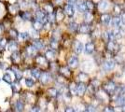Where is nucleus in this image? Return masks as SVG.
Returning <instances> with one entry per match:
<instances>
[{
	"label": "nucleus",
	"instance_id": "6",
	"mask_svg": "<svg viewBox=\"0 0 125 112\" xmlns=\"http://www.w3.org/2000/svg\"><path fill=\"white\" fill-rule=\"evenodd\" d=\"M78 32L80 33V34H89V33L91 32V27H90V25L87 22L82 23L78 27Z\"/></svg>",
	"mask_w": 125,
	"mask_h": 112
},
{
	"label": "nucleus",
	"instance_id": "26",
	"mask_svg": "<svg viewBox=\"0 0 125 112\" xmlns=\"http://www.w3.org/2000/svg\"><path fill=\"white\" fill-rule=\"evenodd\" d=\"M20 9H21V7L19 5V3H14V4L10 6V12H17V11H19Z\"/></svg>",
	"mask_w": 125,
	"mask_h": 112
},
{
	"label": "nucleus",
	"instance_id": "45",
	"mask_svg": "<svg viewBox=\"0 0 125 112\" xmlns=\"http://www.w3.org/2000/svg\"><path fill=\"white\" fill-rule=\"evenodd\" d=\"M11 87H12V90H13L14 92H19V89H20V88H19V84H18V83H13Z\"/></svg>",
	"mask_w": 125,
	"mask_h": 112
},
{
	"label": "nucleus",
	"instance_id": "20",
	"mask_svg": "<svg viewBox=\"0 0 125 112\" xmlns=\"http://www.w3.org/2000/svg\"><path fill=\"white\" fill-rule=\"evenodd\" d=\"M7 45H8V50L9 51H16V49L18 48V43L16 42V41H10L9 43H7Z\"/></svg>",
	"mask_w": 125,
	"mask_h": 112
},
{
	"label": "nucleus",
	"instance_id": "15",
	"mask_svg": "<svg viewBox=\"0 0 125 112\" xmlns=\"http://www.w3.org/2000/svg\"><path fill=\"white\" fill-rule=\"evenodd\" d=\"M60 73H61L63 77L68 78V77L71 75V71H70V69L68 68L67 66H62V67L60 68Z\"/></svg>",
	"mask_w": 125,
	"mask_h": 112
},
{
	"label": "nucleus",
	"instance_id": "24",
	"mask_svg": "<svg viewBox=\"0 0 125 112\" xmlns=\"http://www.w3.org/2000/svg\"><path fill=\"white\" fill-rule=\"evenodd\" d=\"M33 46H35V48L37 49V50H41V49L44 48V44L39 39H36L34 41V43H33Z\"/></svg>",
	"mask_w": 125,
	"mask_h": 112
},
{
	"label": "nucleus",
	"instance_id": "44",
	"mask_svg": "<svg viewBox=\"0 0 125 112\" xmlns=\"http://www.w3.org/2000/svg\"><path fill=\"white\" fill-rule=\"evenodd\" d=\"M10 36L11 37H13V38H16V37H18L19 34H18L17 30H15V29H10Z\"/></svg>",
	"mask_w": 125,
	"mask_h": 112
},
{
	"label": "nucleus",
	"instance_id": "46",
	"mask_svg": "<svg viewBox=\"0 0 125 112\" xmlns=\"http://www.w3.org/2000/svg\"><path fill=\"white\" fill-rule=\"evenodd\" d=\"M76 85L77 84H75V83H71V85L69 87V91L72 93H76Z\"/></svg>",
	"mask_w": 125,
	"mask_h": 112
},
{
	"label": "nucleus",
	"instance_id": "55",
	"mask_svg": "<svg viewBox=\"0 0 125 112\" xmlns=\"http://www.w3.org/2000/svg\"><path fill=\"white\" fill-rule=\"evenodd\" d=\"M69 3H74V2H76L77 0H67Z\"/></svg>",
	"mask_w": 125,
	"mask_h": 112
},
{
	"label": "nucleus",
	"instance_id": "32",
	"mask_svg": "<svg viewBox=\"0 0 125 112\" xmlns=\"http://www.w3.org/2000/svg\"><path fill=\"white\" fill-rule=\"evenodd\" d=\"M7 39H6L5 37H2V38H0V51H4L7 47Z\"/></svg>",
	"mask_w": 125,
	"mask_h": 112
},
{
	"label": "nucleus",
	"instance_id": "28",
	"mask_svg": "<svg viewBox=\"0 0 125 112\" xmlns=\"http://www.w3.org/2000/svg\"><path fill=\"white\" fill-rule=\"evenodd\" d=\"M56 20V18H55V13L54 12H52V13H47V21L49 22H54Z\"/></svg>",
	"mask_w": 125,
	"mask_h": 112
},
{
	"label": "nucleus",
	"instance_id": "13",
	"mask_svg": "<svg viewBox=\"0 0 125 112\" xmlns=\"http://www.w3.org/2000/svg\"><path fill=\"white\" fill-rule=\"evenodd\" d=\"M94 49H95V46H94V44L93 42H89L85 45V51H86V53H93L94 51Z\"/></svg>",
	"mask_w": 125,
	"mask_h": 112
},
{
	"label": "nucleus",
	"instance_id": "25",
	"mask_svg": "<svg viewBox=\"0 0 125 112\" xmlns=\"http://www.w3.org/2000/svg\"><path fill=\"white\" fill-rule=\"evenodd\" d=\"M23 107H24V105H23V103L20 100H18V101L15 103V110L16 111H22L23 110Z\"/></svg>",
	"mask_w": 125,
	"mask_h": 112
},
{
	"label": "nucleus",
	"instance_id": "52",
	"mask_svg": "<svg viewBox=\"0 0 125 112\" xmlns=\"http://www.w3.org/2000/svg\"><path fill=\"white\" fill-rule=\"evenodd\" d=\"M104 111H115L114 108H112V107H106V108H104Z\"/></svg>",
	"mask_w": 125,
	"mask_h": 112
},
{
	"label": "nucleus",
	"instance_id": "3",
	"mask_svg": "<svg viewBox=\"0 0 125 112\" xmlns=\"http://www.w3.org/2000/svg\"><path fill=\"white\" fill-rule=\"evenodd\" d=\"M86 92V86L83 82H79L76 85V94H78L79 96L83 95Z\"/></svg>",
	"mask_w": 125,
	"mask_h": 112
},
{
	"label": "nucleus",
	"instance_id": "16",
	"mask_svg": "<svg viewBox=\"0 0 125 112\" xmlns=\"http://www.w3.org/2000/svg\"><path fill=\"white\" fill-rule=\"evenodd\" d=\"M83 51V44L79 41H77L75 43V52L77 54H79Z\"/></svg>",
	"mask_w": 125,
	"mask_h": 112
},
{
	"label": "nucleus",
	"instance_id": "30",
	"mask_svg": "<svg viewBox=\"0 0 125 112\" xmlns=\"http://www.w3.org/2000/svg\"><path fill=\"white\" fill-rule=\"evenodd\" d=\"M93 19H94V16H93V14L91 13V12H85V14H84V20L86 22H90V21H93Z\"/></svg>",
	"mask_w": 125,
	"mask_h": 112
},
{
	"label": "nucleus",
	"instance_id": "31",
	"mask_svg": "<svg viewBox=\"0 0 125 112\" xmlns=\"http://www.w3.org/2000/svg\"><path fill=\"white\" fill-rule=\"evenodd\" d=\"M113 32V35H114V37L115 38H120V37L123 36V32L120 30V29H115L114 31H112Z\"/></svg>",
	"mask_w": 125,
	"mask_h": 112
},
{
	"label": "nucleus",
	"instance_id": "19",
	"mask_svg": "<svg viewBox=\"0 0 125 112\" xmlns=\"http://www.w3.org/2000/svg\"><path fill=\"white\" fill-rule=\"evenodd\" d=\"M3 80L7 82V83H9V84H11L12 83V81H13V79H12V77H11V75L10 72H7L4 74L3 76Z\"/></svg>",
	"mask_w": 125,
	"mask_h": 112
},
{
	"label": "nucleus",
	"instance_id": "49",
	"mask_svg": "<svg viewBox=\"0 0 125 112\" xmlns=\"http://www.w3.org/2000/svg\"><path fill=\"white\" fill-rule=\"evenodd\" d=\"M114 10L116 11L118 14H119V13H120V8L119 7V6H115V7H114Z\"/></svg>",
	"mask_w": 125,
	"mask_h": 112
},
{
	"label": "nucleus",
	"instance_id": "4",
	"mask_svg": "<svg viewBox=\"0 0 125 112\" xmlns=\"http://www.w3.org/2000/svg\"><path fill=\"white\" fill-rule=\"evenodd\" d=\"M39 80H40L42 84H48L52 80V76L49 73H47V72H43V73L40 74Z\"/></svg>",
	"mask_w": 125,
	"mask_h": 112
},
{
	"label": "nucleus",
	"instance_id": "7",
	"mask_svg": "<svg viewBox=\"0 0 125 112\" xmlns=\"http://www.w3.org/2000/svg\"><path fill=\"white\" fill-rule=\"evenodd\" d=\"M64 12L69 17L73 16L74 13H75V10H74V7L72 3H69L67 5H65V7H64Z\"/></svg>",
	"mask_w": 125,
	"mask_h": 112
},
{
	"label": "nucleus",
	"instance_id": "22",
	"mask_svg": "<svg viewBox=\"0 0 125 112\" xmlns=\"http://www.w3.org/2000/svg\"><path fill=\"white\" fill-rule=\"evenodd\" d=\"M37 49L35 48V46H33V45H31V46H29V47H27V49H26V51H27V54L29 55V56H33V55H36V53H37Z\"/></svg>",
	"mask_w": 125,
	"mask_h": 112
},
{
	"label": "nucleus",
	"instance_id": "18",
	"mask_svg": "<svg viewBox=\"0 0 125 112\" xmlns=\"http://www.w3.org/2000/svg\"><path fill=\"white\" fill-rule=\"evenodd\" d=\"M42 28H43V23H42L41 21H37V20L33 21V29H35L37 31H39V30H41Z\"/></svg>",
	"mask_w": 125,
	"mask_h": 112
},
{
	"label": "nucleus",
	"instance_id": "29",
	"mask_svg": "<svg viewBox=\"0 0 125 112\" xmlns=\"http://www.w3.org/2000/svg\"><path fill=\"white\" fill-rule=\"evenodd\" d=\"M37 63L38 64H41V65H44V64H47V59L44 56H37Z\"/></svg>",
	"mask_w": 125,
	"mask_h": 112
},
{
	"label": "nucleus",
	"instance_id": "37",
	"mask_svg": "<svg viewBox=\"0 0 125 112\" xmlns=\"http://www.w3.org/2000/svg\"><path fill=\"white\" fill-rule=\"evenodd\" d=\"M40 74H41V72H40V70L37 69V68H35V69H32L31 71V75L34 77V78H36V79H39V77H40Z\"/></svg>",
	"mask_w": 125,
	"mask_h": 112
},
{
	"label": "nucleus",
	"instance_id": "12",
	"mask_svg": "<svg viewBox=\"0 0 125 112\" xmlns=\"http://www.w3.org/2000/svg\"><path fill=\"white\" fill-rule=\"evenodd\" d=\"M110 21H111V16H110L109 14H107V13H104V14H102V15H101V21H102L104 24H105V25L109 24Z\"/></svg>",
	"mask_w": 125,
	"mask_h": 112
},
{
	"label": "nucleus",
	"instance_id": "47",
	"mask_svg": "<svg viewBox=\"0 0 125 112\" xmlns=\"http://www.w3.org/2000/svg\"><path fill=\"white\" fill-rule=\"evenodd\" d=\"M29 36L32 37H34V38H36V37H37V36H38L37 31V30H35V29H33V30L31 31V34H29Z\"/></svg>",
	"mask_w": 125,
	"mask_h": 112
},
{
	"label": "nucleus",
	"instance_id": "10",
	"mask_svg": "<svg viewBox=\"0 0 125 112\" xmlns=\"http://www.w3.org/2000/svg\"><path fill=\"white\" fill-rule=\"evenodd\" d=\"M68 65H69L70 67H72V68H76V67L78 65V57H76V56H72L71 58L69 59V61H68Z\"/></svg>",
	"mask_w": 125,
	"mask_h": 112
},
{
	"label": "nucleus",
	"instance_id": "1",
	"mask_svg": "<svg viewBox=\"0 0 125 112\" xmlns=\"http://www.w3.org/2000/svg\"><path fill=\"white\" fill-rule=\"evenodd\" d=\"M36 20L41 21L42 23L47 21V13L44 10H37L36 12Z\"/></svg>",
	"mask_w": 125,
	"mask_h": 112
},
{
	"label": "nucleus",
	"instance_id": "11",
	"mask_svg": "<svg viewBox=\"0 0 125 112\" xmlns=\"http://www.w3.org/2000/svg\"><path fill=\"white\" fill-rule=\"evenodd\" d=\"M11 60H12V62H13L14 64L20 63V61H21V55H20V52L17 51H14L12 52V54H11Z\"/></svg>",
	"mask_w": 125,
	"mask_h": 112
},
{
	"label": "nucleus",
	"instance_id": "54",
	"mask_svg": "<svg viewBox=\"0 0 125 112\" xmlns=\"http://www.w3.org/2000/svg\"><path fill=\"white\" fill-rule=\"evenodd\" d=\"M2 33H3V25L0 24V34H2Z\"/></svg>",
	"mask_w": 125,
	"mask_h": 112
},
{
	"label": "nucleus",
	"instance_id": "42",
	"mask_svg": "<svg viewBox=\"0 0 125 112\" xmlns=\"http://www.w3.org/2000/svg\"><path fill=\"white\" fill-rule=\"evenodd\" d=\"M25 84L27 87H33V86L35 85V81L32 79H30V78H28V79L25 80Z\"/></svg>",
	"mask_w": 125,
	"mask_h": 112
},
{
	"label": "nucleus",
	"instance_id": "48",
	"mask_svg": "<svg viewBox=\"0 0 125 112\" xmlns=\"http://www.w3.org/2000/svg\"><path fill=\"white\" fill-rule=\"evenodd\" d=\"M85 111H89V112H91V111H95V108H94V106H87V107H85Z\"/></svg>",
	"mask_w": 125,
	"mask_h": 112
},
{
	"label": "nucleus",
	"instance_id": "51",
	"mask_svg": "<svg viewBox=\"0 0 125 112\" xmlns=\"http://www.w3.org/2000/svg\"><path fill=\"white\" fill-rule=\"evenodd\" d=\"M120 19H121L122 23H123V24H125V12H123V13H122V15H121V18H120Z\"/></svg>",
	"mask_w": 125,
	"mask_h": 112
},
{
	"label": "nucleus",
	"instance_id": "27",
	"mask_svg": "<svg viewBox=\"0 0 125 112\" xmlns=\"http://www.w3.org/2000/svg\"><path fill=\"white\" fill-rule=\"evenodd\" d=\"M88 75L85 74L84 72H80L78 76V80L80 81V82H84V81H86V80H88Z\"/></svg>",
	"mask_w": 125,
	"mask_h": 112
},
{
	"label": "nucleus",
	"instance_id": "39",
	"mask_svg": "<svg viewBox=\"0 0 125 112\" xmlns=\"http://www.w3.org/2000/svg\"><path fill=\"white\" fill-rule=\"evenodd\" d=\"M18 37H20L21 39H22V40H25V39H28L29 38V33L27 32H23V33H21V34H19V36Z\"/></svg>",
	"mask_w": 125,
	"mask_h": 112
},
{
	"label": "nucleus",
	"instance_id": "38",
	"mask_svg": "<svg viewBox=\"0 0 125 112\" xmlns=\"http://www.w3.org/2000/svg\"><path fill=\"white\" fill-rule=\"evenodd\" d=\"M107 7H108V3H107V1H105V0H102L99 3V5H98V8H99L100 10H105Z\"/></svg>",
	"mask_w": 125,
	"mask_h": 112
},
{
	"label": "nucleus",
	"instance_id": "36",
	"mask_svg": "<svg viewBox=\"0 0 125 112\" xmlns=\"http://www.w3.org/2000/svg\"><path fill=\"white\" fill-rule=\"evenodd\" d=\"M68 28H69V30L71 31V32H76L77 30H78V24L76 23V22H70L69 24H68Z\"/></svg>",
	"mask_w": 125,
	"mask_h": 112
},
{
	"label": "nucleus",
	"instance_id": "21",
	"mask_svg": "<svg viewBox=\"0 0 125 112\" xmlns=\"http://www.w3.org/2000/svg\"><path fill=\"white\" fill-rule=\"evenodd\" d=\"M20 16L23 21H29L31 20V13L28 11H22L20 13Z\"/></svg>",
	"mask_w": 125,
	"mask_h": 112
},
{
	"label": "nucleus",
	"instance_id": "2",
	"mask_svg": "<svg viewBox=\"0 0 125 112\" xmlns=\"http://www.w3.org/2000/svg\"><path fill=\"white\" fill-rule=\"evenodd\" d=\"M104 91L106 92H108L109 94H113L116 90H117V86L115 84L114 82H107L105 85H104Z\"/></svg>",
	"mask_w": 125,
	"mask_h": 112
},
{
	"label": "nucleus",
	"instance_id": "53",
	"mask_svg": "<svg viewBox=\"0 0 125 112\" xmlns=\"http://www.w3.org/2000/svg\"><path fill=\"white\" fill-rule=\"evenodd\" d=\"M65 111H71V112H73V111H75V109H73L72 107H67L66 109H65Z\"/></svg>",
	"mask_w": 125,
	"mask_h": 112
},
{
	"label": "nucleus",
	"instance_id": "5",
	"mask_svg": "<svg viewBox=\"0 0 125 112\" xmlns=\"http://www.w3.org/2000/svg\"><path fill=\"white\" fill-rule=\"evenodd\" d=\"M107 51H109L111 52H116V51H118V50H119V45L117 44V43L113 41V40H108V43H107Z\"/></svg>",
	"mask_w": 125,
	"mask_h": 112
},
{
	"label": "nucleus",
	"instance_id": "50",
	"mask_svg": "<svg viewBox=\"0 0 125 112\" xmlns=\"http://www.w3.org/2000/svg\"><path fill=\"white\" fill-rule=\"evenodd\" d=\"M32 111H40V108H39V107H37V106H36V107H33L31 109Z\"/></svg>",
	"mask_w": 125,
	"mask_h": 112
},
{
	"label": "nucleus",
	"instance_id": "34",
	"mask_svg": "<svg viewBox=\"0 0 125 112\" xmlns=\"http://www.w3.org/2000/svg\"><path fill=\"white\" fill-rule=\"evenodd\" d=\"M44 11L46 12V13H52L53 12V6L52 4H46L45 7H44Z\"/></svg>",
	"mask_w": 125,
	"mask_h": 112
},
{
	"label": "nucleus",
	"instance_id": "9",
	"mask_svg": "<svg viewBox=\"0 0 125 112\" xmlns=\"http://www.w3.org/2000/svg\"><path fill=\"white\" fill-rule=\"evenodd\" d=\"M11 71L13 72V74H14V77H15V79L18 80V81H19V80H20L21 78H22V72H21V70L19 69L18 67H16V66L12 67Z\"/></svg>",
	"mask_w": 125,
	"mask_h": 112
},
{
	"label": "nucleus",
	"instance_id": "40",
	"mask_svg": "<svg viewBox=\"0 0 125 112\" xmlns=\"http://www.w3.org/2000/svg\"><path fill=\"white\" fill-rule=\"evenodd\" d=\"M86 6H87V10H93L94 9V4L93 1H86Z\"/></svg>",
	"mask_w": 125,
	"mask_h": 112
},
{
	"label": "nucleus",
	"instance_id": "23",
	"mask_svg": "<svg viewBox=\"0 0 125 112\" xmlns=\"http://www.w3.org/2000/svg\"><path fill=\"white\" fill-rule=\"evenodd\" d=\"M45 57L47 60H50V61H52L53 59L55 58V52L52 51V50H49L46 51V53H45Z\"/></svg>",
	"mask_w": 125,
	"mask_h": 112
},
{
	"label": "nucleus",
	"instance_id": "17",
	"mask_svg": "<svg viewBox=\"0 0 125 112\" xmlns=\"http://www.w3.org/2000/svg\"><path fill=\"white\" fill-rule=\"evenodd\" d=\"M111 23H112V25L115 27H119L120 25V23H121V19H120V17L119 16H116L114 17L113 19H111Z\"/></svg>",
	"mask_w": 125,
	"mask_h": 112
},
{
	"label": "nucleus",
	"instance_id": "33",
	"mask_svg": "<svg viewBox=\"0 0 125 112\" xmlns=\"http://www.w3.org/2000/svg\"><path fill=\"white\" fill-rule=\"evenodd\" d=\"M63 16H64V14H63L62 10H58L55 12V18H56V20H58V21L62 20V19H63Z\"/></svg>",
	"mask_w": 125,
	"mask_h": 112
},
{
	"label": "nucleus",
	"instance_id": "35",
	"mask_svg": "<svg viewBox=\"0 0 125 112\" xmlns=\"http://www.w3.org/2000/svg\"><path fill=\"white\" fill-rule=\"evenodd\" d=\"M48 92H49V94L52 96V97H57L58 95V91L55 88H50L48 90Z\"/></svg>",
	"mask_w": 125,
	"mask_h": 112
},
{
	"label": "nucleus",
	"instance_id": "14",
	"mask_svg": "<svg viewBox=\"0 0 125 112\" xmlns=\"http://www.w3.org/2000/svg\"><path fill=\"white\" fill-rule=\"evenodd\" d=\"M77 8L79 11H87V6H86V2L85 1H78V4H77Z\"/></svg>",
	"mask_w": 125,
	"mask_h": 112
},
{
	"label": "nucleus",
	"instance_id": "43",
	"mask_svg": "<svg viewBox=\"0 0 125 112\" xmlns=\"http://www.w3.org/2000/svg\"><path fill=\"white\" fill-rule=\"evenodd\" d=\"M51 46H52V49H57L58 48V41L56 38L52 37V41H51Z\"/></svg>",
	"mask_w": 125,
	"mask_h": 112
},
{
	"label": "nucleus",
	"instance_id": "8",
	"mask_svg": "<svg viewBox=\"0 0 125 112\" xmlns=\"http://www.w3.org/2000/svg\"><path fill=\"white\" fill-rule=\"evenodd\" d=\"M115 64H116L115 61H113V60H108V61H106L104 64V69L106 70V71L114 69Z\"/></svg>",
	"mask_w": 125,
	"mask_h": 112
},
{
	"label": "nucleus",
	"instance_id": "41",
	"mask_svg": "<svg viewBox=\"0 0 125 112\" xmlns=\"http://www.w3.org/2000/svg\"><path fill=\"white\" fill-rule=\"evenodd\" d=\"M105 37H106L107 40H113L115 38L112 31H107V32H105Z\"/></svg>",
	"mask_w": 125,
	"mask_h": 112
}]
</instances>
